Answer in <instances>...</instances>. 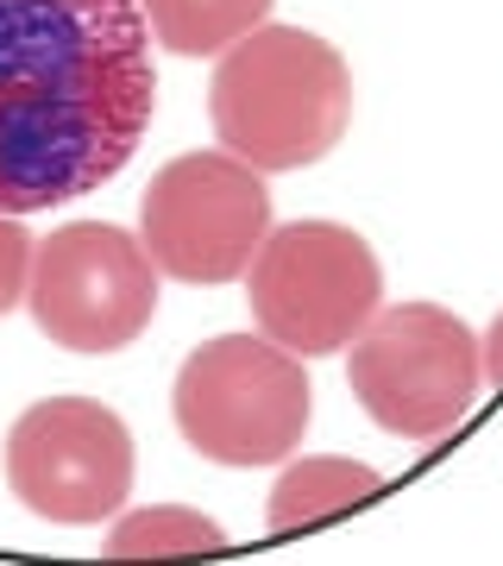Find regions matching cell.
<instances>
[{
    "mask_svg": "<svg viewBox=\"0 0 503 566\" xmlns=\"http://www.w3.org/2000/svg\"><path fill=\"white\" fill-rule=\"evenodd\" d=\"M158 114L139 0H0V214L76 202Z\"/></svg>",
    "mask_w": 503,
    "mask_h": 566,
    "instance_id": "1",
    "label": "cell"
},
{
    "mask_svg": "<svg viewBox=\"0 0 503 566\" xmlns=\"http://www.w3.org/2000/svg\"><path fill=\"white\" fill-rule=\"evenodd\" d=\"M277 0H139L158 51L177 57H221L245 32H259Z\"/></svg>",
    "mask_w": 503,
    "mask_h": 566,
    "instance_id": "10",
    "label": "cell"
},
{
    "mask_svg": "<svg viewBox=\"0 0 503 566\" xmlns=\"http://www.w3.org/2000/svg\"><path fill=\"white\" fill-rule=\"evenodd\" d=\"M7 485L44 523H107L133 497V434L95 397H44L7 428Z\"/></svg>",
    "mask_w": 503,
    "mask_h": 566,
    "instance_id": "8",
    "label": "cell"
},
{
    "mask_svg": "<svg viewBox=\"0 0 503 566\" xmlns=\"http://www.w3.org/2000/svg\"><path fill=\"white\" fill-rule=\"evenodd\" d=\"M245 303L264 340L296 359L346 353L384 308V264L365 233L340 221L271 227L245 271Z\"/></svg>",
    "mask_w": 503,
    "mask_h": 566,
    "instance_id": "5",
    "label": "cell"
},
{
    "mask_svg": "<svg viewBox=\"0 0 503 566\" xmlns=\"http://www.w3.org/2000/svg\"><path fill=\"white\" fill-rule=\"evenodd\" d=\"M208 554H227V528L182 504L126 510L107 528V560H208Z\"/></svg>",
    "mask_w": 503,
    "mask_h": 566,
    "instance_id": "11",
    "label": "cell"
},
{
    "mask_svg": "<svg viewBox=\"0 0 503 566\" xmlns=\"http://www.w3.org/2000/svg\"><path fill=\"white\" fill-rule=\"evenodd\" d=\"M484 385H503V308L491 315V327H484Z\"/></svg>",
    "mask_w": 503,
    "mask_h": 566,
    "instance_id": "13",
    "label": "cell"
},
{
    "mask_svg": "<svg viewBox=\"0 0 503 566\" xmlns=\"http://www.w3.org/2000/svg\"><path fill=\"white\" fill-rule=\"evenodd\" d=\"M208 114L221 151L245 158L252 170L264 177L308 170L346 139L353 70L327 39L264 20L233 51H221L208 82Z\"/></svg>",
    "mask_w": 503,
    "mask_h": 566,
    "instance_id": "2",
    "label": "cell"
},
{
    "mask_svg": "<svg viewBox=\"0 0 503 566\" xmlns=\"http://www.w3.org/2000/svg\"><path fill=\"white\" fill-rule=\"evenodd\" d=\"M25 308L51 346L101 359L120 353L158 315V264L139 233L114 221H70L39 245Z\"/></svg>",
    "mask_w": 503,
    "mask_h": 566,
    "instance_id": "6",
    "label": "cell"
},
{
    "mask_svg": "<svg viewBox=\"0 0 503 566\" xmlns=\"http://www.w3.org/2000/svg\"><path fill=\"white\" fill-rule=\"evenodd\" d=\"M32 259H39V245H32V233L20 227V214H0V315L25 308Z\"/></svg>",
    "mask_w": 503,
    "mask_h": 566,
    "instance_id": "12",
    "label": "cell"
},
{
    "mask_svg": "<svg viewBox=\"0 0 503 566\" xmlns=\"http://www.w3.org/2000/svg\"><path fill=\"white\" fill-rule=\"evenodd\" d=\"M384 491V472L365 460H346V453H327V460H296L277 472L271 485V510H264V528L271 535H302V528L327 523V516H346V510L371 504Z\"/></svg>",
    "mask_w": 503,
    "mask_h": 566,
    "instance_id": "9",
    "label": "cell"
},
{
    "mask_svg": "<svg viewBox=\"0 0 503 566\" xmlns=\"http://www.w3.org/2000/svg\"><path fill=\"white\" fill-rule=\"evenodd\" d=\"M346 385L384 434L447 441L484 390V346L441 303H384L346 346Z\"/></svg>",
    "mask_w": 503,
    "mask_h": 566,
    "instance_id": "4",
    "label": "cell"
},
{
    "mask_svg": "<svg viewBox=\"0 0 503 566\" xmlns=\"http://www.w3.org/2000/svg\"><path fill=\"white\" fill-rule=\"evenodd\" d=\"M177 434L214 465H283L315 422V390L296 353L264 334H214L177 371Z\"/></svg>",
    "mask_w": 503,
    "mask_h": 566,
    "instance_id": "3",
    "label": "cell"
},
{
    "mask_svg": "<svg viewBox=\"0 0 503 566\" xmlns=\"http://www.w3.org/2000/svg\"><path fill=\"white\" fill-rule=\"evenodd\" d=\"M271 233V189L233 151H182L151 177L139 202V240L158 277L233 283L252 271Z\"/></svg>",
    "mask_w": 503,
    "mask_h": 566,
    "instance_id": "7",
    "label": "cell"
}]
</instances>
